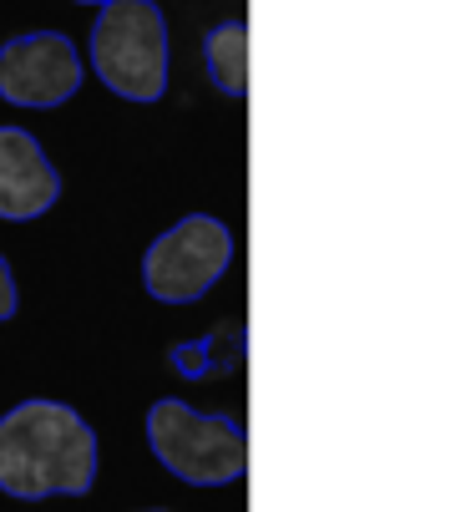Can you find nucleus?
I'll return each instance as SVG.
<instances>
[{"label": "nucleus", "mask_w": 471, "mask_h": 512, "mask_svg": "<svg viewBox=\"0 0 471 512\" xmlns=\"http://www.w3.org/2000/svg\"><path fill=\"white\" fill-rule=\"evenodd\" d=\"M82 87V56L61 31H31L0 46V97L11 107H56Z\"/></svg>", "instance_id": "5"}, {"label": "nucleus", "mask_w": 471, "mask_h": 512, "mask_svg": "<svg viewBox=\"0 0 471 512\" xmlns=\"http://www.w3.org/2000/svg\"><path fill=\"white\" fill-rule=\"evenodd\" d=\"M97 77L127 102H163L168 92V21L152 0H102L92 26Z\"/></svg>", "instance_id": "2"}, {"label": "nucleus", "mask_w": 471, "mask_h": 512, "mask_svg": "<svg viewBox=\"0 0 471 512\" xmlns=\"http://www.w3.org/2000/svg\"><path fill=\"white\" fill-rule=\"evenodd\" d=\"M228 264H233L228 224H218L208 213H188L168 234H157L147 244L142 284H147V295L163 300V305H193L228 274Z\"/></svg>", "instance_id": "4"}, {"label": "nucleus", "mask_w": 471, "mask_h": 512, "mask_svg": "<svg viewBox=\"0 0 471 512\" xmlns=\"http://www.w3.org/2000/svg\"><path fill=\"white\" fill-rule=\"evenodd\" d=\"M61 198V178L46 163L41 142L21 127H0V218L26 224Z\"/></svg>", "instance_id": "6"}, {"label": "nucleus", "mask_w": 471, "mask_h": 512, "mask_svg": "<svg viewBox=\"0 0 471 512\" xmlns=\"http://www.w3.org/2000/svg\"><path fill=\"white\" fill-rule=\"evenodd\" d=\"M203 61H208V77L218 92L228 97H244L249 92V26L244 21H223L203 36Z\"/></svg>", "instance_id": "7"}, {"label": "nucleus", "mask_w": 471, "mask_h": 512, "mask_svg": "<svg viewBox=\"0 0 471 512\" xmlns=\"http://www.w3.org/2000/svg\"><path fill=\"white\" fill-rule=\"evenodd\" d=\"M147 442L173 477L188 487H223L249 472V436L228 416H203L183 401H157L147 411Z\"/></svg>", "instance_id": "3"}, {"label": "nucleus", "mask_w": 471, "mask_h": 512, "mask_svg": "<svg viewBox=\"0 0 471 512\" xmlns=\"http://www.w3.org/2000/svg\"><path fill=\"white\" fill-rule=\"evenodd\" d=\"M11 315H16V279H11L6 254H0V320H11Z\"/></svg>", "instance_id": "8"}, {"label": "nucleus", "mask_w": 471, "mask_h": 512, "mask_svg": "<svg viewBox=\"0 0 471 512\" xmlns=\"http://www.w3.org/2000/svg\"><path fill=\"white\" fill-rule=\"evenodd\" d=\"M76 6H102V0H76Z\"/></svg>", "instance_id": "9"}, {"label": "nucleus", "mask_w": 471, "mask_h": 512, "mask_svg": "<svg viewBox=\"0 0 471 512\" xmlns=\"http://www.w3.org/2000/svg\"><path fill=\"white\" fill-rule=\"evenodd\" d=\"M97 482V436L61 401H26L0 416V492L82 497Z\"/></svg>", "instance_id": "1"}]
</instances>
